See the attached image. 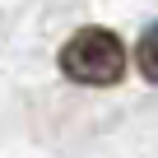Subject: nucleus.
Instances as JSON below:
<instances>
[{
    "mask_svg": "<svg viewBox=\"0 0 158 158\" xmlns=\"http://www.w3.org/2000/svg\"><path fill=\"white\" fill-rule=\"evenodd\" d=\"M126 65H130L126 42L112 28H79L60 47V74L70 84H84V89H112L126 74Z\"/></svg>",
    "mask_w": 158,
    "mask_h": 158,
    "instance_id": "obj_1",
    "label": "nucleus"
},
{
    "mask_svg": "<svg viewBox=\"0 0 158 158\" xmlns=\"http://www.w3.org/2000/svg\"><path fill=\"white\" fill-rule=\"evenodd\" d=\"M135 65H139V74L149 79V84H158V23H149V28L139 33V42H135Z\"/></svg>",
    "mask_w": 158,
    "mask_h": 158,
    "instance_id": "obj_2",
    "label": "nucleus"
}]
</instances>
